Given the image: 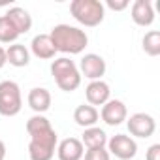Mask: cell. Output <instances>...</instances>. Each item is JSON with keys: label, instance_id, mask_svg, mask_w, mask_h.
<instances>
[{"label": "cell", "instance_id": "9c48e42d", "mask_svg": "<svg viewBox=\"0 0 160 160\" xmlns=\"http://www.w3.org/2000/svg\"><path fill=\"white\" fill-rule=\"evenodd\" d=\"M100 117L108 126H119L128 119V109L122 100H108L100 109Z\"/></svg>", "mask_w": 160, "mask_h": 160}, {"label": "cell", "instance_id": "ac0fdd59", "mask_svg": "<svg viewBox=\"0 0 160 160\" xmlns=\"http://www.w3.org/2000/svg\"><path fill=\"white\" fill-rule=\"evenodd\" d=\"M81 143L87 149H96V147H106L108 145V134L98 128V126H91L85 128L83 136H81Z\"/></svg>", "mask_w": 160, "mask_h": 160}, {"label": "cell", "instance_id": "2e32d148", "mask_svg": "<svg viewBox=\"0 0 160 160\" xmlns=\"http://www.w3.org/2000/svg\"><path fill=\"white\" fill-rule=\"evenodd\" d=\"M100 119V113L96 108L89 106V104H81V106H77L75 111H73V121L75 124H79L81 128H91V126H96Z\"/></svg>", "mask_w": 160, "mask_h": 160}, {"label": "cell", "instance_id": "5b68a950", "mask_svg": "<svg viewBox=\"0 0 160 160\" xmlns=\"http://www.w3.org/2000/svg\"><path fill=\"white\" fill-rule=\"evenodd\" d=\"M23 108L21 89L15 81L6 79L0 81V115L2 117H15Z\"/></svg>", "mask_w": 160, "mask_h": 160}, {"label": "cell", "instance_id": "cb8c5ba5", "mask_svg": "<svg viewBox=\"0 0 160 160\" xmlns=\"http://www.w3.org/2000/svg\"><path fill=\"white\" fill-rule=\"evenodd\" d=\"M6 64H8V62H6V49L0 45V70H2Z\"/></svg>", "mask_w": 160, "mask_h": 160}, {"label": "cell", "instance_id": "9a60e30c", "mask_svg": "<svg viewBox=\"0 0 160 160\" xmlns=\"http://www.w3.org/2000/svg\"><path fill=\"white\" fill-rule=\"evenodd\" d=\"M4 15L12 21V25L17 28L19 34H27V32L32 28V15H30L25 8H21V6H13V8H10Z\"/></svg>", "mask_w": 160, "mask_h": 160}, {"label": "cell", "instance_id": "44dd1931", "mask_svg": "<svg viewBox=\"0 0 160 160\" xmlns=\"http://www.w3.org/2000/svg\"><path fill=\"white\" fill-rule=\"evenodd\" d=\"M83 158L85 160H111V154L108 152L106 147H96V149H87Z\"/></svg>", "mask_w": 160, "mask_h": 160}, {"label": "cell", "instance_id": "6da1fadb", "mask_svg": "<svg viewBox=\"0 0 160 160\" xmlns=\"http://www.w3.org/2000/svg\"><path fill=\"white\" fill-rule=\"evenodd\" d=\"M27 132L30 136V141H28L30 160H51L58 145V136L51 126L49 119L43 115L30 117L27 121Z\"/></svg>", "mask_w": 160, "mask_h": 160}, {"label": "cell", "instance_id": "ffe728a7", "mask_svg": "<svg viewBox=\"0 0 160 160\" xmlns=\"http://www.w3.org/2000/svg\"><path fill=\"white\" fill-rule=\"evenodd\" d=\"M141 45H143V51L149 57H158L160 55V32L158 30H149L143 36Z\"/></svg>", "mask_w": 160, "mask_h": 160}, {"label": "cell", "instance_id": "7402d4cb", "mask_svg": "<svg viewBox=\"0 0 160 160\" xmlns=\"http://www.w3.org/2000/svg\"><path fill=\"white\" fill-rule=\"evenodd\" d=\"M106 6H108L109 10H113V12H122V10L128 8V0H108ZM106 6H104V8H106Z\"/></svg>", "mask_w": 160, "mask_h": 160}, {"label": "cell", "instance_id": "d6986e66", "mask_svg": "<svg viewBox=\"0 0 160 160\" xmlns=\"http://www.w3.org/2000/svg\"><path fill=\"white\" fill-rule=\"evenodd\" d=\"M21 34L12 25V21L6 15H0V43H17V38Z\"/></svg>", "mask_w": 160, "mask_h": 160}, {"label": "cell", "instance_id": "4fadbf2b", "mask_svg": "<svg viewBox=\"0 0 160 160\" xmlns=\"http://www.w3.org/2000/svg\"><path fill=\"white\" fill-rule=\"evenodd\" d=\"M30 51L40 60H51L57 55V49H55L49 34H38V36H34L32 42H30Z\"/></svg>", "mask_w": 160, "mask_h": 160}, {"label": "cell", "instance_id": "7c38bea8", "mask_svg": "<svg viewBox=\"0 0 160 160\" xmlns=\"http://www.w3.org/2000/svg\"><path fill=\"white\" fill-rule=\"evenodd\" d=\"M130 17L138 27H151L154 21V10H152L151 0H136L132 4Z\"/></svg>", "mask_w": 160, "mask_h": 160}, {"label": "cell", "instance_id": "8fae6325", "mask_svg": "<svg viewBox=\"0 0 160 160\" xmlns=\"http://www.w3.org/2000/svg\"><path fill=\"white\" fill-rule=\"evenodd\" d=\"M83 154H85V147L81 139H77V138H66L57 145L58 160H81Z\"/></svg>", "mask_w": 160, "mask_h": 160}, {"label": "cell", "instance_id": "3957f363", "mask_svg": "<svg viewBox=\"0 0 160 160\" xmlns=\"http://www.w3.org/2000/svg\"><path fill=\"white\" fill-rule=\"evenodd\" d=\"M51 75L55 79L57 87L60 91H64V92H73L79 85H81L79 68L68 57H60V58H55L51 62Z\"/></svg>", "mask_w": 160, "mask_h": 160}, {"label": "cell", "instance_id": "603a6c76", "mask_svg": "<svg viewBox=\"0 0 160 160\" xmlns=\"http://www.w3.org/2000/svg\"><path fill=\"white\" fill-rule=\"evenodd\" d=\"M145 160H160V143H154L147 149Z\"/></svg>", "mask_w": 160, "mask_h": 160}, {"label": "cell", "instance_id": "5bb4252c", "mask_svg": "<svg viewBox=\"0 0 160 160\" xmlns=\"http://www.w3.org/2000/svg\"><path fill=\"white\" fill-rule=\"evenodd\" d=\"M27 102L36 115H43L51 108V92L43 87H34V89H30Z\"/></svg>", "mask_w": 160, "mask_h": 160}, {"label": "cell", "instance_id": "7a4b0ae2", "mask_svg": "<svg viewBox=\"0 0 160 160\" xmlns=\"http://www.w3.org/2000/svg\"><path fill=\"white\" fill-rule=\"evenodd\" d=\"M49 38L57 49V53H66V55H79L89 43V36L85 30L72 27V25H55L49 32Z\"/></svg>", "mask_w": 160, "mask_h": 160}, {"label": "cell", "instance_id": "277c9868", "mask_svg": "<svg viewBox=\"0 0 160 160\" xmlns=\"http://www.w3.org/2000/svg\"><path fill=\"white\" fill-rule=\"evenodd\" d=\"M70 13L83 27H98L106 17V8L100 0H72Z\"/></svg>", "mask_w": 160, "mask_h": 160}, {"label": "cell", "instance_id": "30bf717a", "mask_svg": "<svg viewBox=\"0 0 160 160\" xmlns=\"http://www.w3.org/2000/svg\"><path fill=\"white\" fill-rule=\"evenodd\" d=\"M85 98L89 102V106L96 108V106H104L108 100H111V89L106 81L98 79V81H91L85 89Z\"/></svg>", "mask_w": 160, "mask_h": 160}, {"label": "cell", "instance_id": "8992f818", "mask_svg": "<svg viewBox=\"0 0 160 160\" xmlns=\"http://www.w3.org/2000/svg\"><path fill=\"white\" fill-rule=\"evenodd\" d=\"M108 152L119 160H130L138 154V143L132 136L117 134L108 139Z\"/></svg>", "mask_w": 160, "mask_h": 160}, {"label": "cell", "instance_id": "e0dca14e", "mask_svg": "<svg viewBox=\"0 0 160 160\" xmlns=\"http://www.w3.org/2000/svg\"><path fill=\"white\" fill-rule=\"evenodd\" d=\"M6 62H10L15 68H25L30 62V51L23 43H12L6 49Z\"/></svg>", "mask_w": 160, "mask_h": 160}, {"label": "cell", "instance_id": "ba28073f", "mask_svg": "<svg viewBox=\"0 0 160 160\" xmlns=\"http://www.w3.org/2000/svg\"><path fill=\"white\" fill-rule=\"evenodd\" d=\"M79 73H81V77L85 75L87 79H91V81H98V79H102V75L106 73L108 66H106V60L104 57L96 55V53H87L81 57V60H79Z\"/></svg>", "mask_w": 160, "mask_h": 160}, {"label": "cell", "instance_id": "d4e9b609", "mask_svg": "<svg viewBox=\"0 0 160 160\" xmlns=\"http://www.w3.org/2000/svg\"><path fill=\"white\" fill-rule=\"evenodd\" d=\"M4 156H6V143L0 139V160H4Z\"/></svg>", "mask_w": 160, "mask_h": 160}, {"label": "cell", "instance_id": "52a82bcc", "mask_svg": "<svg viewBox=\"0 0 160 160\" xmlns=\"http://www.w3.org/2000/svg\"><path fill=\"white\" fill-rule=\"evenodd\" d=\"M126 126H128V132L130 136L134 138H141V139H147L154 134L156 130V121L152 115L149 113H134L126 119Z\"/></svg>", "mask_w": 160, "mask_h": 160}]
</instances>
